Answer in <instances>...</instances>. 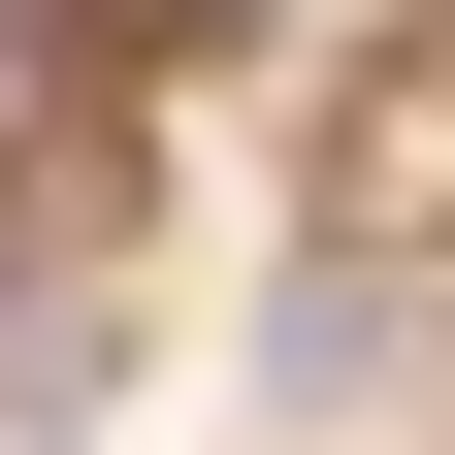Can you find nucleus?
<instances>
[{"label":"nucleus","instance_id":"7ed1b4c3","mask_svg":"<svg viewBox=\"0 0 455 455\" xmlns=\"http://www.w3.org/2000/svg\"><path fill=\"white\" fill-rule=\"evenodd\" d=\"M0 260L33 293H131L163 260V98H0Z\"/></svg>","mask_w":455,"mask_h":455},{"label":"nucleus","instance_id":"f257e3e1","mask_svg":"<svg viewBox=\"0 0 455 455\" xmlns=\"http://www.w3.org/2000/svg\"><path fill=\"white\" fill-rule=\"evenodd\" d=\"M423 390H455V293H423V260L260 228V293H228V423H260V455H423Z\"/></svg>","mask_w":455,"mask_h":455},{"label":"nucleus","instance_id":"f03ea898","mask_svg":"<svg viewBox=\"0 0 455 455\" xmlns=\"http://www.w3.org/2000/svg\"><path fill=\"white\" fill-rule=\"evenodd\" d=\"M293 228L455 293V0H390V33H325V66H293Z\"/></svg>","mask_w":455,"mask_h":455}]
</instances>
